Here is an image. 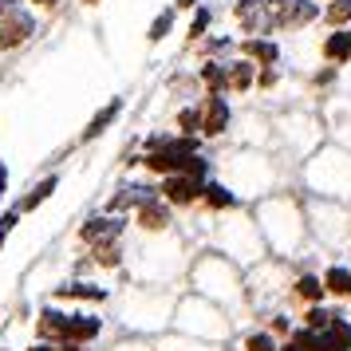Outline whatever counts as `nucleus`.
Returning <instances> with one entry per match:
<instances>
[{
    "label": "nucleus",
    "mask_w": 351,
    "mask_h": 351,
    "mask_svg": "<svg viewBox=\"0 0 351 351\" xmlns=\"http://www.w3.org/2000/svg\"><path fill=\"white\" fill-rule=\"evenodd\" d=\"M256 229L265 237V249L276 256H296L308 241V213H304L288 193H272V197H261L253 209Z\"/></svg>",
    "instance_id": "nucleus-1"
},
{
    "label": "nucleus",
    "mask_w": 351,
    "mask_h": 351,
    "mask_svg": "<svg viewBox=\"0 0 351 351\" xmlns=\"http://www.w3.org/2000/svg\"><path fill=\"white\" fill-rule=\"evenodd\" d=\"M190 280L197 296H209L213 304L221 308H241L245 300V276H241L237 261H229L225 253L209 249L190 265Z\"/></svg>",
    "instance_id": "nucleus-2"
},
{
    "label": "nucleus",
    "mask_w": 351,
    "mask_h": 351,
    "mask_svg": "<svg viewBox=\"0 0 351 351\" xmlns=\"http://www.w3.org/2000/svg\"><path fill=\"white\" fill-rule=\"evenodd\" d=\"M174 328L178 332L193 335V339H206V343H221L225 335H229V319H225V308L221 304H213L209 296H186V300H178L174 308Z\"/></svg>",
    "instance_id": "nucleus-3"
},
{
    "label": "nucleus",
    "mask_w": 351,
    "mask_h": 351,
    "mask_svg": "<svg viewBox=\"0 0 351 351\" xmlns=\"http://www.w3.org/2000/svg\"><path fill=\"white\" fill-rule=\"evenodd\" d=\"M308 190L312 197L351 202V154L348 150H324L308 162Z\"/></svg>",
    "instance_id": "nucleus-4"
},
{
    "label": "nucleus",
    "mask_w": 351,
    "mask_h": 351,
    "mask_svg": "<svg viewBox=\"0 0 351 351\" xmlns=\"http://www.w3.org/2000/svg\"><path fill=\"white\" fill-rule=\"evenodd\" d=\"M174 308L178 304L170 300V292H162V288H134L127 300V312H123V324L143 335H154L166 324H174Z\"/></svg>",
    "instance_id": "nucleus-5"
},
{
    "label": "nucleus",
    "mask_w": 351,
    "mask_h": 351,
    "mask_svg": "<svg viewBox=\"0 0 351 351\" xmlns=\"http://www.w3.org/2000/svg\"><path fill=\"white\" fill-rule=\"evenodd\" d=\"M217 245H221V253L229 261H237V265H249V261H261L265 256V237H261V229H256V217H229V221L217 229Z\"/></svg>",
    "instance_id": "nucleus-6"
},
{
    "label": "nucleus",
    "mask_w": 351,
    "mask_h": 351,
    "mask_svg": "<svg viewBox=\"0 0 351 351\" xmlns=\"http://www.w3.org/2000/svg\"><path fill=\"white\" fill-rule=\"evenodd\" d=\"M308 217H312V225H316L319 241H328V245H339V241L351 233V221H343V202L312 197V209H308Z\"/></svg>",
    "instance_id": "nucleus-7"
},
{
    "label": "nucleus",
    "mask_w": 351,
    "mask_h": 351,
    "mask_svg": "<svg viewBox=\"0 0 351 351\" xmlns=\"http://www.w3.org/2000/svg\"><path fill=\"white\" fill-rule=\"evenodd\" d=\"M36 32V16L28 8H16V12H4L0 16V51H16L20 44H28Z\"/></svg>",
    "instance_id": "nucleus-8"
},
{
    "label": "nucleus",
    "mask_w": 351,
    "mask_h": 351,
    "mask_svg": "<svg viewBox=\"0 0 351 351\" xmlns=\"http://www.w3.org/2000/svg\"><path fill=\"white\" fill-rule=\"evenodd\" d=\"M202 193H206V182L190 174H166V182H162V197L170 206H193V202H202Z\"/></svg>",
    "instance_id": "nucleus-9"
},
{
    "label": "nucleus",
    "mask_w": 351,
    "mask_h": 351,
    "mask_svg": "<svg viewBox=\"0 0 351 351\" xmlns=\"http://www.w3.org/2000/svg\"><path fill=\"white\" fill-rule=\"evenodd\" d=\"M319 16V4L316 0H276V24L280 28H304V24H312V20Z\"/></svg>",
    "instance_id": "nucleus-10"
},
{
    "label": "nucleus",
    "mask_w": 351,
    "mask_h": 351,
    "mask_svg": "<svg viewBox=\"0 0 351 351\" xmlns=\"http://www.w3.org/2000/svg\"><path fill=\"white\" fill-rule=\"evenodd\" d=\"M170 202H158V197H150L146 206H138V229H146L150 237H162V233H170Z\"/></svg>",
    "instance_id": "nucleus-11"
},
{
    "label": "nucleus",
    "mask_w": 351,
    "mask_h": 351,
    "mask_svg": "<svg viewBox=\"0 0 351 351\" xmlns=\"http://www.w3.org/2000/svg\"><path fill=\"white\" fill-rule=\"evenodd\" d=\"M103 332V319L91 316V312H67V332H64V348H75V343H87Z\"/></svg>",
    "instance_id": "nucleus-12"
},
{
    "label": "nucleus",
    "mask_w": 351,
    "mask_h": 351,
    "mask_svg": "<svg viewBox=\"0 0 351 351\" xmlns=\"http://www.w3.org/2000/svg\"><path fill=\"white\" fill-rule=\"evenodd\" d=\"M123 229H127L123 217H91V221L80 229V237L91 241V245H114V241L123 237Z\"/></svg>",
    "instance_id": "nucleus-13"
},
{
    "label": "nucleus",
    "mask_w": 351,
    "mask_h": 351,
    "mask_svg": "<svg viewBox=\"0 0 351 351\" xmlns=\"http://www.w3.org/2000/svg\"><path fill=\"white\" fill-rule=\"evenodd\" d=\"M237 20H241V28L253 36H265L276 24L269 16V8H265V0H237Z\"/></svg>",
    "instance_id": "nucleus-14"
},
{
    "label": "nucleus",
    "mask_w": 351,
    "mask_h": 351,
    "mask_svg": "<svg viewBox=\"0 0 351 351\" xmlns=\"http://www.w3.org/2000/svg\"><path fill=\"white\" fill-rule=\"evenodd\" d=\"M225 127H229V103H225V95H209L206 111H202V130L206 134H221Z\"/></svg>",
    "instance_id": "nucleus-15"
},
{
    "label": "nucleus",
    "mask_w": 351,
    "mask_h": 351,
    "mask_svg": "<svg viewBox=\"0 0 351 351\" xmlns=\"http://www.w3.org/2000/svg\"><path fill=\"white\" fill-rule=\"evenodd\" d=\"M319 335H324V351H351V319L335 316Z\"/></svg>",
    "instance_id": "nucleus-16"
},
{
    "label": "nucleus",
    "mask_w": 351,
    "mask_h": 351,
    "mask_svg": "<svg viewBox=\"0 0 351 351\" xmlns=\"http://www.w3.org/2000/svg\"><path fill=\"white\" fill-rule=\"evenodd\" d=\"M202 202H206L213 213H225V209L237 206V193L229 190L225 182H206V193H202Z\"/></svg>",
    "instance_id": "nucleus-17"
},
{
    "label": "nucleus",
    "mask_w": 351,
    "mask_h": 351,
    "mask_svg": "<svg viewBox=\"0 0 351 351\" xmlns=\"http://www.w3.org/2000/svg\"><path fill=\"white\" fill-rule=\"evenodd\" d=\"M119 111H123V99H111V103H107V107H103V111H99L95 119H91V123H87V130H83V143L99 138V134H103V130L111 127L114 119H119Z\"/></svg>",
    "instance_id": "nucleus-18"
},
{
    "label": "nucleus",
    "mask_w": 351,
    "mask_h": 351,
    "mask_svg": "<svg viewBox=\"0 0 351 351\" xmlns=\"http://www.w3.org/2000/svg\"><path fill=\"white\" fill-rule=\"evenodd\" d=\"M158 351H213V343L193 339V335H186V332H170V335L158 339Z\"/></svg>",
    "instance_id": "nucleus-19"
},
{
    "label": "nucleus",
    "mask_w": 351,
    "mask_h": 351,
    "mask_svg": "<svg viewBox=\"0 0 351 351\" xmlns=\"http://www.w3.org/2000/svg\"><path fill=\"white\" fill-rule=\"evenodd\" d=\"M64 332H67V312H60V308H44V312H40V335L64 343Z\"/></svg>",
    "instance_id": "nucleus-20"
},
{
    "label": "nucleus",
    "mask_w": 351,
    "mask_h": 351,
    "mask_svg": "<svg viewBox=\"0 0 351 351\" xmlns=\"http://www.w3.org/2000/svg\"><path fill=\"white\" fill-rule=\"evenodd\" d=\"M324 288H328L332 296H343V300H351V269H343V265L328 269V272H324Z\"/></svg>",
    "instance_id": "nucleus-21"
},
{
    "label": "nucleus",
    "mask_w": 351,
    "mask_h": 351,
    "mask_svg": "<svg viewBox=\"0 0 351 351\" xmlns=\"http://www.w3.org/2000/svg\"><path fill=\"white\" fill-rule=\"evenodd\" d=\"M324 56L332 60V64H343L351 60V32H332L324 40Z\"/></svg>",
    "instance_id": "nucleus-22"
},
{
    "label": "nucleus",
    "mask_w": 351,
    "mask_h": 351,
    "mask_svg": "<svg viewBox=\"0 0 351 351\" xmlns=\"http://www.w3.org/2000/svg\"><path fill=\"white\" fill-rule=\"evenodd\" d=\"M245 56H249V60H256V64H276V60H280V48H276V44H269V40H249V44H245Z\"/></svg>",
    "instance_id": "nucleus-23"
},
{
    "label": "nucleus",
    "mask_w": 351,
    "mask_h": 351,
    "mask_svg": "<svg viewBox=\"0 0 351 351\" xmlns=\"http://www.w3.org/2000/svg\"><path fill=\"white\" fill-rule=\"evenodd\" d=\"M60 296H75V300H107V288L87 285V280H71V285L60 288Z\"/></svg>",
    "instance_id": "nucleus-24"
},
{
    "label": "nucleus",
    "mask_w": 351,
    "mask_h": 351,
    "mask_svg": "<svg viewBox=\"0 0 351 351\" xmlns=\"http://www.w3.org/2000/svg\"><path fill=\"white\" fill-rule=\"evenodd\" d=\"M56 186H60V178H56V174H51V178H44V182H40V186H36V190L28 193L24 202H20V209H36L40 202H48L51 193H56Z\"/></svg>",
    "instance_id": "nucleus-25"
},
{
    "label": "nucleus",
    "mask_w": 351,
    "mask_h": 351,
    "mask_svg": "<svg viewBox=\"0 0 351 351\" xmlns=\"http://www.w3.org/2000/svg\"><path fill=\"white\" fill-rule=\"evenodd\" d=\"M292 292H296V296H304V300H312V304H316L319 296L328 292V288H324V280H319V276H300V280H296V288H292Z\"/></svg>",
    "instance_id": "nucleus-26"
},
{
    "label": "nucleus",
    "mask_w": 351,
    "mask_h": 351,
    "mask_svg": "<svg viewBox=\"0 0 351 351\" xmlns=\"http://www.w3.org/2000/svg\"><path fill=\"white\" fill-rule=\"evenodd\" d=\"M170 28H174V8H166L162 16H154V24H150L146 40H150V44H158V40H166V36H170Z\"/></svg>",
    "instance_id": "nucleus-27"
},
{
    "label": "nucleus",
    "mask_w": 351,
    "mask_h": 351,
    "mask_svg": "<svg viewBox=\"0 0 351 351\" xmlns=\"http://www.w3.org/2000/svg\"><path fill=\"white\" fill-rule=\"evenodd\" d=\"M202 80L213 87V95H225V87H229V71H225V67H217V64H209L206 71H202Z\"/></svg>",
    "instance_id": "nucleus-28"
},
{
    "label": "nucleus",
    "mask_w": 351,
    "mask_h": 351,
    "mask_svg": "<svg viewBox=\"0 0 351 351\" xmlns=\"http://www.w3.org/2000/svg\"><path fill=\"white\" fill-rule=\"evenodd\" d=\"M335 316H339V312H328V308H308V312H304V324H308L312 332H324Z\"/></svg>",
    "instance_id": "nucleus-29"
},
{
    "label": "nucleus",
    "mask_w": 351,
    "mask_h": 351,
    "mask_svg": "<svg viewBox=\"0 0 351 351\" xmlns=\"http://www.w3.org/2000/svg\"><path fill=\"white\" fill-rule=\"evenodd\" d=\"M225 71H229V87H249V83H253V64H249V60L225 67Z\"/></svg>",
    "instance_id": "nucleus-30"
},
{
    "label": "nucleus",
    "mask_w": 351,
    "mask_h": 351,
    "mask_svg": "<svg viewBox=\"0 0 351 351\" xmlns=\"http://www.w3.org/2000/svg\"><path fill=\"white\" fill-rule=\"evenodd\" d=\"M324 16H328V24H335V28H339V24H348V20H351V0H332Z\"/></svg>",
    "instance_id": "nucleus-31"
},
{
    "label": "nucleus",
    "mask_w": 351,
    "mask_h": 351,
    "mask_svg": "<svg viewBox=\"0 0 351 351\" xmlns=\"http://www.w3.org/2000/svg\"><path fill=\"white\" fill-rule=\"evenodd\" d=\"M245 351H276V339L269 332H253L245 339Z\"/></svg>",
    "instance_id": "nucleus-32"
},
{
    "label": "nucleus",
    "mask_w": 351,
    "mask_h": 351,
    "mask_svg": "<svg viewBox=\"0 0 351 351\" xmlns=\"http://www.w3.org/2000/svg\"><path fill=\"white\" fill-rule=\"evenodd\" d=\"M178 127L186 130V134L202 130V111H182V114H178Z\"/></svg>",
    "instance_id": "nucleus-33"
},
{
    "label": "nucleus",
    "mask_w": 351,
    "mask_h": 351,
    "mask_svg": "<svg viewBox=\"0 0 351 351\" xmlns=\"http://www.w3.org/2000/svg\"><path fill=\"white\" fill-rule=\"evenodd\" d=\"M114 351H158V343H146V339H138V335H130V339H123V343H114Z\"/></svg>",
    "instance_id": "nucleus-34"
},
{
    "label": "nucleus",
    "mask_w": 351,
    "mask_h": 351,
    "mask_svg": "<svg viewBox=\"0 0 351 351\" xmlns=\"http://www.w3.org/2000/svg\"><path fill=\"white\" fill-rule=\"evenodd\" d=\"M16 221H20V209H8V213H0V245H4V237L16 229Z\"/></svg>",
    "instance_id": "nucleus-35"
},
{
    "label": "nucleus",
    "mask_w": 351,
    "mask_h": 351,
    "mask_svg": "<svg viewBox=\"0 0 351 351\" xmlns=\"http://www.w3.org/2000/svg\"><path fill=\"white\" fill-rule=\"evenodd\" d=\"M206 28H209V12H206V8H202V12L193 16V24H190V40H193V36H202V32H206Z\"/></svg>",
    "instance_id": "nucleus-36"
},
{
    "label": "nucleus",
    "mask_w": 351,
    "mask_h": 351,
    "mask_svg": "<svg viewBox=\"0 0 351 351\" xmlns=\"http://www.w3.org/2000/svg\"><path fill=\"white\" fill-rule=\"evenodd\" d=\"M16 8H24L20 0H0V16H4V12H16Z\"/></svg>",
    "instance_id": "nucleus-37"
},
{
    "label": "nucleus",
    "mask_w": 351,
    "mask_h": 351,
    "mask_svg": "<svg viewBox=\"0 0 351 351\" xmlns=\"http://www.w3.org/2000/svg\"><path fill=\"white\" fill-rule=\"evenodd\" d=\"M4 186H8V166L0 162V193H4Z\"/></svg>",
    "instance_id": "nucleus-38"
},
{
    "label": "nucleus",
    "mask_w": 351,
    "mask_h": 351,
    "mask_svg": "<svg viewBox=\"0 0 351 351\" xmlns=\"http://www.w3.org/2000/svg\"><path fill=\"white\" fill-rule=\"evenodd\" d=\"M28 351H56V348H51L48 339H44V343H32V348H28Z\"/></svg>",
    "instance_id": "nucleus-39"
},
{
    "label": "nucleus",
    "mask_w": 351,
    "mask_h": 351,
    "mask_svg": "<svg viewBox=\"0 0 351 351\" xmlns=\"http://www.w3.org/2000/svg\"><path fill=\"white\" fill-rule=\"evenodd\" d=\"M193 4H197V0H178V8H193Z\"/></svg>",
    "instance_id": "nucleus-40"
},
{
    "label": "nucleus",
    "mask_w": 351,
    "mask_h": 351,
    "mask_svg": "<svg viewBox=\"0 0 351 351\" xmlns=\"http://www.w3.org/2000/svg\"><path fill=\"white\" fill-rule=\"evenodd\" d=\"M36 4H44V8H51V4H60V0H36Z\"/></svg>",
    "instance_id": "nucleus-41"
}]
</instances>
